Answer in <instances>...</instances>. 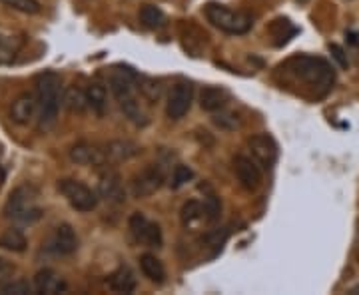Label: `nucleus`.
Listing matches in <instances>:
<instances>
[{
  "mask_svg": "<svg viewBox=\"0 0 359 295\" xmlns=\"http://www.w3.org/2000/svg\"><path fill=\"white\" fill-rule=\"evenodd\" d=\"M0 4L18 11L25 14H39L40 13V2L39 0H0Z\"/></svg>",
  "mask_w": 359,
  "mask_h": 295,
  "instance_id": "a878e982",
  "label": "nucleus"
},
{
  "mask_svg": "<svg viewBox=\"0 0 359 295\" xmlns=\"http://www.w3.org/2000/svg\"><path fill=\"white\" fill-rule=\"evenodd\" d=\"M205 16L212 25L219 28L222 32L226 34H245L250 28H252V18L244 13H238V11H231L224 4H208L205 6Z\"/></svg>",
  "mask_w": 359,
  "mask_h": 295,
  "instance_id": "20e7f679",
  "label": "nucleus"
},
{
  "mask_svg": "<svg viewBox=\"0 0 359 295\" xmlns=\"http://www.w3.org/2000/svg\"><path fill=\"white\" fill-rule=\"evenodd\" d=\"M140 22L146 28H160L164 25V13L154 4H144L140 8Z\"/></svg>",
  "mask_w": 359,
  "mask_h": 295,
  "instance_id": "5701e85b",
  "label": "nucleus"
},
{
  "mask_svg": "<svg viewBox=\"0 0 359 295\" xmlns=\"http://www.w3.org/2000/svg\"><path fill=\"white\" fill-rule=\"evenodd\" d=\"M330 52H332V56L337 60V64L341 66V68H347L346 52H344L341 46H337V44H330Z\"/></svg>",
  "mask_w": 359,
  "mask_h": 295,
  "instance_id": "2f4dec72",
  "label": "nucleus"
},
{
  "mask_svg": "<svg viewBox=\"0 0 359 295\" xmlns=\"http://www.w3.org/2000/svg\"><path fill=\"white\" fill-rule=\"evenodd\" d=\"M349 294H351V295H359V285H358V287H353V289H349Z\"/></svg>",
  "mask_w": 359,
  "mask_h": 295,
  "instance_id": "72a5a7b5",
  "label": "nucleus"
},
{
  "mask_svg": "<svg viewBox=\"0 0 359 295\" xmlns=\"http://www.w3.org/2000/svg\"><path fill=\"white\" fill-rule=\"evenodd\" d=\"M98 193L108 204H124L126 192H124L120 174H116L114 170L104 172L102 176H100V181H98Z\"/></svg>",
  "mask_w": 359,
  "mask_h": 295,
  "instance_id": "f8f14e48",
  "label": "nucleus"
},
{
  "mask_svg": "<svg viewBox=\"0 0 359 295\" xmlns=\"http://www.w3.org/2000/svg\"><path fill=\"white\" fill-rule=\"evenodd\" d=\"M192 178H194L192 167L180 164V166L174 167V172H172V180H170V186H172L174 190H178V188H182L184 184H188V181L192 180Z\"/></svg>",
  "mask_w": 359,
  "mask_h": 295,
  "instance_id": "bb28decb",
  "label": "nucleus"
},
{
  "mask_svg": "<svg viewBox=\"0 0 359 295\" xmlns=\"http://www.w3.org/2000/svg\"><path fill=\"white\" fill-rule=\"evenodd\" d=\"M140 88H142V94H144L148 100L156 102V100L160 98V84H156L154 80H144Z\"/></svg>",
  "mask_w": 359,
  "mask_h": 295,
  "instance_id": "7c9ffc66",
  "label": "nucleus"
},
{
  "mask_svg": "<svg viewBox=\"0 0 359 295\" xmlns=\"http://www.w3.org/2000/svg\"><path fill=\"white\" fill-rule=\"evenodd\" d=\"M248 148H250V152L254 156V160H256L257 164L262 167H269L276 164V160H278V144L276 140L269 136V134H254L250 140H248Z\"/></svg>",
  "mask_w": 359,
  "mask_h": 295,
  "instance_id": "6e6552de",
  "label": "nucleus"
},
{
  "mask_svg": "<svg viewBox=\"0 0 359 295\" xmlns=\"http://www.w3.org/2000/svg\"><path fill=\"white\" fill-rule=\"evenodd\" d=\"M295 2H299V4H306V2H309V0H295Z\"/></svg>",
  "mask_w": 359,
  "mask_h": 295,
  "instance_id": "f704fd0d",
  "label": "nucleus"
},
{
  "mask_svg": "<svg viewBox=\"0 0 359 295\" xmlns=\"http://www.w3.org/2000/svg\"><path fill=\"white\" fill-rule=\"evenodd\" d=\"M192 84H188V82H178V84L170 90V94H168V118H170V120H182L184 116L188 114V110H190V106H192Z\"/></svg>",
  "mask_w": 359,
  "mask_h": 295,
  "instance_id": "0eeeda50",
  "label": "nucleus"
},
{
  "mask_svg": "<svg viewBox=\"0 0 359 295\" xmlns=\"http://www.w3.org/2000/svg\"><path fill=\"white\" fill-rule=\"evenodd\" d=\"M58 190L66 198V202L72 205L76 212L86 214V212H92L98 205V195L82 181L66 178V180L58 181Z\"/></svg>",
  "mask_w": 359,
  "mask_h": 295,
  "instance_id": "39448f33",
  "label": "nucleus"
},
{
  "mask_svg": "<svg viewBox=\"0 0 359 295\" xmlns=\"http://www.w3.org/2000/svg\"><path fill=\"white\" fill-rule=\"evenodd\" d=\"M164 184V174L158 167H148L140 172L134 180H132V193L134 198H150L152 193H156Z\"/></svg>",
  "mask_w": 359,
  "mask_h": 295,
  "instance_id": "9b49d317",
  "label": "nucleus"
},
{
  "mask_svg": "<svg viewBox=\"0 0 359 295\" xmlns=\"http://www.w3.org/2000/svg\"><path fill=\"white\" fill-rule=\"evenodd\" d=\"M48 252L56 254V256H70L78 249V235L74 228L70 224H62L58 226L54 233H52L50 242H48Z\"/></svg>",
  "mask_w": 359,
  "mask_h": 295,
  "instance_id": "9d476101",
  "label": "nucleus"
},
{
  "mask_svg": "<svg viewBox=\"0 0 359 295\" xmlns=\"http://www.w3.org/2000/svg\"><path fill=\"white\" fill-rule=\"evenodd\" d=\"M4 214L6 218L20 221V224H34L42 218V210L36 205V193L28 186L16 188L8 202L4 205Z\"/></svg>",
  "mask_w": 359,
  "mask_h": 295,
  "instance_id": "7ed1b4c3",
  "label": "nucleus"
},
{
  "mask_svg": "<svg viewBox=\"0 0 359 295\" xmlns=\"http://www.w3.org/2000/svg\"><path fill=\"white\" fill-rule=\"evenodd\" d=\"M140 270L152 283H164V280H166L164 263L152 254H144L140 257Z\"/></svg>",
  "mask_w": 359,
  "mask_h": 295,
  "instance_id": "aec40b11",
  "label": "nucleus"
},
{
  "mask_svg": "<svg viewBox=\"0 0 359 295\" xmlns=\"http://www.w3.org/2000/svg\"><path fill=\"white\" fill-rule=\"evenodd\" d=\"M214 122H216V126L224 130H236L240 128V118L236 114H231V112H226V114H219L214 118Z\"/></svg>",
  "mask_w": 359,
  "mask_h": 295,
  "instance_id": "c756f323",
  "label": "nucleus"
},
{
  "mask_svg": "<svg viewBox=\"0 0 359 295\" xmlns=\"http://www.w3.org/2000/svg\"><path fill=\"white\" fill-rule=\"evenodd\" d=\"M66 283L62 282V277L52 270H42L34 275V291L36 294L54 295L65 291Z\"/></svg>",
  "mask_w": 359,
  "mask_h": 295,
  "instance_id": "2eb2a0df",
  "label": "nucleus"
},
{
  "mask_svg": "<svg viewBox=\"0 0 359 295\" xmlns=\"http://www.w3.org/2000/svg\"><path fill=\"white\" fill-rule=\"evenodd\" d=\"M358 261H359V245H358Z\"/></svg>",
  "mask_w": 359,
  "mask_h": 295,
  "instance_id": "c9c22d12",
  "label": "nucleus"
},
{
  "mask_svg": "<svg viewBox=\"0 0 359 295\" xmlns=\"http://www.w3.org/2000/svg\"><path fill=\"white\" fill-rule=\"evenodd\" d=\"M204 216V205L200 204L198 200H190V202H186L184 207H182V214H180V218H182V224L184 226H192L196 224L198 219H202Z\"/></svg>",
  "mask_w": 359,
  "mask_h": 295,
  "instance_id": "b1692460",
  "label": "nucleus"
},
{
  "mask_svg": "<svg viewBox=\"0 0 359 295\" xmlns=\"http://www.w3.org/2000/svg\"><path fill=\"white\" fill-rule=\"evenodd\" d=\"M86 96H88V108L94 114L102 116L106 112V106H108V94L102 84L94 82L86 88Z\"/></svg>",
  "mask_w": 359,
  "mask_h": 295,
  "instance_id": "412c9836",
  "label": "nucleus"
},
{
  "mask_svg": "<svg viewBox=\"0 0 359 295\" xmlns=\"http://www.w3.org/2000/svg\"><path fill=\"white\" fill-rule=\"evenodd\" d=\"M104 152H106L108 162H122V160H130V158H134V156L140 152V148H138L134 142L116 140V142H108V144L104 146Z\"/></svg>",
  "mask_w": 359,
  "mask_h": 295,
  "instance_id": "f3484780",
  "label": "nucleus"
},
{
  "mask_svg": "<svg viewBox=\"0 0 359 295\" xmlns=\"http://www.w3.org/2000/svg\"><path fill=\"white\" fill-rule=\"evenodd\" d=\"M287 68L292 74L313 88H323L330 90L334 84V68L327 64L323 58H313V56H295L287 62Z\"/></svg>",
  "mask_w": 359,
  "mask_h": 295,
  "instance_id": "f03ea898",
  "label": "nucleus"
},
{
  "mask_svg": "<svg viewBox=\"0 0 359 295\" xmlns=\"http://www.w3.org/2000/svg\"><path fill=\"white\" fill-rule=\"evenodd\" d=\"M0 291L2 294H14V295H26V294H32V285L25 280H18V282H11L6 283V285H2L0 287Z\"/></svg>",
  "mask_w": 359,
  "mask_h": 295,
  "instance_id": "cd10ccee",
  "label": "nucleus"
},
{
  "mask_svg": "<svg viewBox=\"0 0 359 295\" xmlns=\"http://www.w3.org/2000/svg\"><path fill=\"white\" fill-rule=\"evenodd\" d=\"M233 172L238 176L240 186L248 192H256L257 188L262 186V170L257 167L256 160H250L245 156H236Z\"/></svg>",
  "mask_w": 359,
  "mask_h": 295,
  "instance_id": "1a4fd4ad",
  "label": "nucleus"
},
{
  "mask_svg": "<svg viewBox=\"0 0 359 295\" xmlns=\"http://www.w3.org/2000/svg\"><path fill=\"white\" fill-rule=\"evenodd\" d=\"M62 104L68 112L72 114H82L86 108H88V96H86V90L78 88V86H68L62 96Z\"/></svg>",
  "mask_w": 359,
  "mask_h": 295,
  "instance_id": "6ab92c4d",
  "label": "nucleus"
},
{
  "mask_svg": "<svg viewBox=\"0 0 359 295\" xmlns=\"http://www.w3.org/2000/svg\"><path fill=\"white\" fill-rule=\"evenodd\" d=\"M130 231L134 235V240L138 244L146 245V247H162V230L160 226L150 221L142 214H132L130 218Z\"/></svg>",
  "mask_w": 359,
  "mask_h": 295,
  "instance_id": "423d86ee",
  "label": "nucleus"
},
{
  "mask_svg": "<svg viewBox=\"0 0 359 295\" xmlns=\"http://www.w3.org/2000/svg\"><path fill=\"white\" fill-rule=\"evenodd\" d=\"M8 270H11V266L6 263V259H2V257H0V275H2V273H6Z\"/></svg>",
  "mask_w": 359,
  "mask_h": 295,
  "instance_id": "473e14b6",
  "label": "nucleus"
},
{
  "mask_svg": "<svg viewBox=\"0 0 359 295\" xmlns=\"http://www.w3.org/2000/svg\"><path fill=\"white\" fill-rule=\"evenodd\" d=\"M20 44L14 42L13 36H0V62L8 60L11 56H14V52Z\"/></svg>",
  "mask_w": 359,
  "mask_h": 295,
  "instance_id": "c85d7f7f",
  "label": "nucleus"
},
{
  "mask_svg": "<svg viewBox=\"0 0 359 295\" xmlns=\"http://www.w3.org/2000/svg\"><path fill=\"white\" fill-rule=\"evenodd\" d=\"M60 86L62 80L54 72H44L36 78V98H39V128L42 132L56 124L60 110Z\"/></svg>",
  "mask_w": 359,
  "mask_h": 295,
  "instance_id": "f257e3e1",
  "label": "nucleus"
},
{
  "mask_svg": "<svg viewBox=\"0 0 359 295\" xmlns=\"http://www.w3.org/2000/svg\"><path fill=\"white\" fill-rule=\"evenodd\" d=\"M36 114H39V98L34 94H28V92L20 94L11 108V118L18 126H28Z\"/></svg>",
  "mask_w": 359,
  "mask_h": 295,
  "instance_id": "4468645a",
  "label": "nucleus"
},
{
  "mask_svg": "<svg viewBox=\"0 0 359 295\" xmlns=\"http://www.w3.org/2000/svg\"><path fill=\"white\" fill-rule=\"evenodd\" d=\"M228 98H230L228 90L219 86H205L204 90L200 92V106L205 112H218L228 104Z\"/></svg>",
  "mask_w": 359,
  "mask_h": 295,
  "instance_id": "dca6fc26",
  "label": "nucleus"
},
{
  "mask_svg": "<svg viewBox=\"0 0 359 295\" xmlns=\"http://www.w3.org/2000/svg\"><path fill=\"white\" fill-rule=\"evenodd\" d=\"M26 245H28V240H26V235L20 230H6L0 235V247L2 249L20 254V252H25Z\"/></svg>",
  "mask_w": 359,
  "mask_h": 295,
  "instance_id": "4be33fe9",
  "label": "nucleus"
},
{
  "mask_svg": "<svg viewBox=\"0 0 359 295\" xmlns=\"http://www.w3.org/2000/svg\"><path fill=\"white\" fill-rule=\"evenodd\" d=\"M108 287L116 294H132L136 289V277L130 268H118L114 273L108 275Z\"/></svg>",
  "mask_w": 359,
  "mask_h": 295,
  "instance_id": "a211bd4d",
  "label": "nucleus"
},
{
  "mask_svg": "<svg viewBox=\"0 0 359 295\" xmlns=\"http://www.w3.org/2000/svg\"><path fill=\"white\" fill-rule=\"evenodd\" d=\"M70 160L80 166H102L108 162L104 146H94V144H86V142H80L70 148Z\"/></svg>",
  "mask_w": 359,
  "mask_h": 295,
  "instance_id": "ddd939ff",
  "label": "nucleus"
},
{
  "mask_svg": "<svg viewBox=\"0 0 359 295\" xmlns=\"http://www.w3.org/2000/svg\"><path fill=\"white\" fill-rule=\"evenodd\" d=\"M204 218L208 224H214L218 221L219 216H222V202L216 193H208L204 200Z\"/></svg>",
  "mask_w": 359,
  "mask_h": 295,
  "instance_id": "393cba45",
  "label": "nucleus"
}]
</instances>
